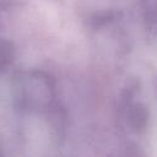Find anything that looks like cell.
I'll return each instance as SVG.
<instances>
[{
  "instance_id": "cell-1",
  "label": "cell",
  "mask_w": 157,
  "mask_h": 157,
  "mask_svg": "<svg viewBox=\"0 0 157 157\" xmlns=\"http://www.w3.org/2000/svg\"><path fill=\"white\" fill-rule=\"evenodd\" d=\"M128 120L131 126V129L136 132H142L146 129L147 120H148V109L144 104H134L129 113H128Z\"/></svg>"
}]
</instances>
